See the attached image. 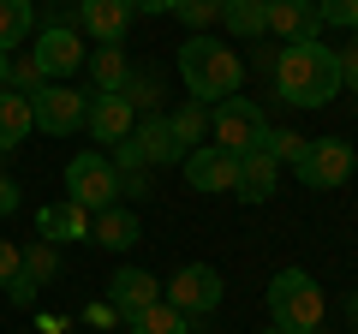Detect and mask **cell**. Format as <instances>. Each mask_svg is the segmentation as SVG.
I'll use <instances>...</instances> for the list:
<instances>
[{
  "label": "cell",
  "mask_w": 358,
  "mask_h": 334,
  "mask_svg": "<svg viewBox=\"0 0 358 334\" xmlns=\"http://www.w3.org/2000/svg\"><path fill=\"white\" fill-rule=\"evenodd\" d=\"M275 96L287 108H329L341 96V54L322 42H287L275 54Z\"/></svg>",
  "instance_id": "6da1fadb"
},
{
  "label": "cell",
  "mask_w": 358,
  "mask_h": 334,
  "mask_svg": "<svg viewBox=\"0 0 358 334\" xmlns=\"http://www.w3.org/2000/svg\"><path fill=\"white\" fill-rule=\"evenodd\" d=\"M179 78H185V96L209 108V102L239 96L245 60L227 48V42H215V36H185V42H179Z\"/></svg>",
  "instance_id": "7a4b0ae2"
},
{
  "label": "cell",
  "mask_w": 358,
  "mask_h": 334,
  "mask_svg": "<svg viewBox=\"0 0 358 334\" xmlns=\"http://www.w3.org/2000/svg\"><path fill=\"white\" fill-rule=\"evenodd\" d=\"M322 310H329V298H322V286L305 269H281L268 281V317H275L281 334H317Z\"/></svg>",
  "instance_id": "3957f363"
},
{
  "label": "cell",
  "mask_w": 358,
  "mask_h": 334,
  "mask_svg": "<svg viewBox=\"0 0 358 334\" xmlns=\"http://www.w3.org/2000/svg\"><path fill=\"white\" fill-rule=\"evenodd\" d=\"M263 131H268V114L251 96H227V102H215V114H209V138L227 155H251L257 143H263Z\"/></svg>",
  "instance_id": "277c9868"
},
{
  "label": "cell",
  "mask_w": 358,
  "mask_h": 334,
  "mask_svg": "<svg viewBox=\"0 0 358 334\" xmlns=\"http://www.w3.org/2000/svg\"><path fill=\"white\" fill-rule=\"evenodd\" d=\"M30 60H36V72L48 78V84H66V78L90 60L84 36H78V13H72V18H54V24H42V30H36V48H30Z\"/></svg>",
  "instance_id": "5b68a950"
},
{
  "label": "cell",
  "mask_w": 358,
  "mask_h": 334,
  "mask_svg": "<svg viewBox=\"0 0 358 334\" xmlns=\"http://www.w3.org/2000/svg\"><path fill=\"white\" fill-rule=\"evenodd\" d=\"M66 197H72L78 209H90V215H102V209L120 197V173H114V161H108L102 150L72 155V161H66Z\"/></svg>",
  "instance_id": "8992f818"
},
{
  "label": "cell",
  "mask_w": 358,
  "mask_h": 334,
  "mask_svg": "<svg viewBox=\"0 0 358 334\" xmlns=\"http://www.w3.org/2000/svg\"><path fill=\"white\" fill-rule=\"evenodd\" d=\"M352 167H358V155H352V143H346V138H305L293 173L310 185V191H334V185L352 180Z\"/></svg>",
  "instance_id": "52a82bcc"
},
{
  "label": "cell",
  "mask_w": 358,
  "mask_h": 334,
  "mask_svg": "<svg viewBox=\"0 0 358 334\" xmlns=\"http://www.w3.org/2000/svg\"><path fill=\"white\" fill-rule=\"evenodd\" d=\"M84 114H90V96L72 90V84H42V90H30V119H36V131H48V138L78 131Z\"/></svg>",
  "instance_id": "ba28073f"
},
{
  "label": "cell",
  "mask_w": 358,
  "mask_h": 334,
  "mask_svg": "<svg viewBox=\"0 0 358 334\" xmlns=\"http://www.w3.org/2000/svg\"><path fill=\"white\" fill-rule=\"evenodd\" d=\"M162 298H167L185 322H192V317H209V310H221V275L209 269V263H185V269L162 286Z\"/></svg>",
  "instance_id": "9c48e42d"
},
{
  "label": "cell",
  "mask_w": 358,
  "mask_h": 334,
  "mask_svg": "<svg viewBox=\"0 0 358 334\" xmlns=\"http://www.w3.org/2000/svg\"><path fill=\"white\" fill-rule=\"evenodd\" d=\"M179 167H185V185H192V191H233V185H239V155L215 150V143H197Z\"/></svg>",
  "instance_id": "30bf717a"
},
{
  "label": "cell",
  "mask_w": 358,
  "mask_h": 334,
  "mask_svg": "<svg viewBox=\"0 0 358 334\" xmlns=\"http://www.w3.org/2000/svg\"><path fill=\"white\" fill-rule=\"evenodd\" d=\"M322 18H317V0H268V30L263 36H275L287 48V42H317Z\"/></svg>",
  "instance_id": "8fae6325"
},
{
  "label": "cell",
  "mask_w": 358,
  "mask_h": 334,
  "mask_svg": "<svg viewBox=\"0 0 358 334\" xmlns=\"http://www.w3.org/2000/svg\"><path fill=\"white\" fill-rule=\"evenodd\" d=\"M108 305H114V317H120V322H131L138 310L162 305V281H155L150 269H120L114 281H108Z\"/></svg>",
  "instance_id": "7c38bea8"
},
{
  "label": "cell",
  "mask_w": 358,
  "mask_h": 334,
  "mask_svg": "<svg viewBox=\"0 0 358 334\" xmlns=\"http://www.w3.org/2000/svg\"><path fill=\"white\" fill-rule=\"evenodd\" d=\"M131 143H138L143 167H179V161H185V150H179L173 126H167V114H150V119H138V126H131Z\"/></svg>",
  "instance_id": "4fadbf2b"
},
{
  "label": "cell",
  "mask_w": 358,
  "mask_h": 334,
  "mask_svg": "<svg viewBox=\"0 0 358 334\" xmlns=\"http://www.w3.org/2000/svg\"><path fill=\"white\" fill-rule=\"evenodd\" d=\"M131 0H78V30H90L96 42H120L131 30Z\"/></svg>",
  "instance_id": "5bb4252c"
},
{
  "label": "cell",
  "mask_w": 358,
  "mask_h": 334,
  "mask_svg": "<svg viewBox=\"0 0 358 334\" xmlns=\"http://www.w3.org/2000/svg\"><path fill=\"white\" fill-rule=\"evenodd\" d=\"M84 126H90V138H96V143H126L131 126H138V114L126 108V96H90Z\"/></svg>",
  "instance_id": "9a60e30c"
},
{
  "label": "cell",
  "mask_w": 358,
  "mask_h": 334,
  "mask_svg": "<svg viewBox=\"0 0 358 334\" xmlns=\"http://www.w3.org/2000/svg\"><path fill=\"white\" fill-rule=\"evenodd\" d=\"M90 221H96V215H90V209H78L72 197L36 209V233H42L48 245H60V239H90Z\"/></svg>",
  "instance_id": "2e32d148"
},
{
  "label": "cell",
  "mask_w": 358,
  "mask_h": 334,
  "mask_svg": "<svg viewBox=\"0 0 358 334\" xmlns=\"http://www.w3.org/2000/svg\"><path fill=\"white\" fill-rule=\"evenodd\" d=\"M275 185H281V161H268L263 150L239 155V185H233V191H239L245 203H268V197H275Z\"/></svg>",
  "instance_id": "e0dca14e"
},
{
  "label": "cell",
  "mask_w": 358,
  "mask_h": 334,
  "mask_svg": "<svg viewBox=\"0 0 358 334\" xmlns=\"http://www.w3.org/2000/svg\"><path fill=\"white\" fill-rule=\"evenodd\" d=\"M90 239L102 245V251H131V245L143 239V227H138V215H131V209H120V203H108L102 215L90 221Z\"/></svg>",
  "instance_id": "ac0fdd59"
},
{
  "label": "cell",
  "mask_w": 358,
  "mask_h": 334,
  "mask_svg": "<svg viewBox=\"0 0 358 334\" xmlns=\"http://www.w3.org/2000/svg\"><path fill=\"white\" fill-rule=\"evenodd\" d=\"M90 78H96V96H120L126 90V78H131V60L120 42H102V48H90Z\"/></svg>",
  "instance_id": "d6986e66"
},
{
  "label": "cell",
  "mask_w": 358,
  "mask_h": 334,
  "mask_svg": "<svg viewBox=\"0 0 358 334\" xmlns=\"http://www.w3.org/2000/svg\"><path fill=\"white\" fill-rule=\"evenodd\" d=\"M30 131H36V119H30V96L0 90V155H13Z\"/></svg>",
  "instance_id": "ffe728a7"
},
{
  "label": "cell",
  "mask_w": 358,
  "mask_h": 334,
  "mask_svg": "<svg viewBox=\"0 0 358 334\" xmlns=\"http://www.w3.org/2000/svg\"><path fill=\"white\" fill-rule=\"evenodd\" d=\"M221 24H227L233 36L257 42L268 30V0H221Z\"/></svg>",
  "instance_id": "44dd1931"
},
{
  "label": "cell",
  "mask_w": 358,
  "mask_h": 334,
  "mask_svg": "<svg viewBox=\"0 0 358 334\" xmlns=\"http://www.w3.org/2000/svg\"><path fill=\"white\" fill-rule=\"evenodd\" d=\"M30 30H36V0H0V48H18Z\"/></svg>",
  "instance_id": "7402d4cb"
},
{
  "label": "cell",
  "mask_w": 358,
  "mask_h": 334,
  "mask_svg": "<svg viewBox=\"0 0 358 334\" xmlns=\"http://www.w3.org/2000/svg\"><path fill=\"white\" fill-rule=\"evenodd\" d=\"M167 126H173L179 150L192 155L197 143H203V131H209V108H203V102H185V108H173V114H167Z\"/></svg>",
  "instance_id": "603a6c76"
},
{
  "label": "cell",
  "mask_w": 358,
  "mask_h": 334,
  "mask_svg": "<svg viewBox=\"0 0 358 334\" xmlns=\"http://www.w3.org/2000/svg\"><path fill=\"white\" fill-rule=\"evenodd\" d=\"M126 328H131V334H192V322H185V317H179V310H173V305L162 298V305L138 310V317H131Z\"/></svg>",
  "instance_id": "cb8c5ba5"
},
{
  "label": "cell",
  "mask_w": 358,
  "mask_h": 334,
  "mask_svg": "<svg viewBox=\"0 0 358 334\" xmlns=\"http://www.w3.org/2000/svg\"><path fill=\"white\" fill-rule=\"evenodd\" d=\"M120 96H126V108H131L138 119L162 114V78H150V72H131V78H126V90H120Z\"/></svg>",
  "instance_id": "d4e9b609"
},
{
  "label": "cell",
  "mask_w": 358,
  "mask_h": 334,
  "mask_svg": "<svg viewBox=\"0 0 358 334\" xmlns=\"http://www.w3.org/2000/svg\"><path fill=\"white\" fill-rule=\"evenodd\" d=\"M24 275H30V281H36V286H48L54 275H60V251H54L48 239H36V245H30V251H24Z\"/></svg>",
  "instance_id": "484cf974"
},
{
  "label": "cell",
  "mask_w": 358,
  "mask_h": 334,
  "mask_svg": "<svg viewBox=\"0 0 358 334\" xmlns=\"http://www.w3.org/2000/svg\"><path fill=\"white\" fill-rule=\"evenodd\" d=\"M257 150H263L268 161H281V167H293V161H299V150H305V138H299V131H275V126H268V131H263V143H257Z\"/></svg>",
  "instance_id": "4316f807"
},
{
  "label": "cell",
  "mask_w": 358,
  "mask_h": 334,
  "mask_svg": "<svg viewBox=\"0 0 358 334\" xmlns=\"http://www.w3.org/2000/svg\"><path fill=\"white\" fill-rule=\"evenodd\" d=\"M173 18H185L192 36H203V30L221 18V0H173Z\"/></svg>",
  "instance_id": "83f0119b"
},
{
  "label": "cell",
  "mask_w": 358,
  "mask_h": 334,
  "mask_svg": "<svg viewBox=\"0 0 358 334\" xmlns=\"http://www.w3.org/2000/svg\"><path fill=\"white\" fill-rule=\"evenodd\" d=\"M42 84H48V78L36 72V60H30V54H24V60H13V66H6V90L30 96V90H42Z\"/></svg>",
  "instance_id": "f1b7e54d"
},
{
  "label": "cell",
  "mask_w": 358,
  "mask_h": 334,
  "mask_svg": "<svg viewBox=\"0 0 358 334\" xmlns=\"http://www.w3.org/2000/svg\"><path fill=\"white\" fill-rule=\"evenodd\" d=\"M317 18H322V24H346V30H358V0H317Z\"/></svg>",
  "instance_id": "f546056e"
},
{
  "label": "cell",
  "mask_w": 358,
  "mask_h": 334,
  "mask_svg": "<svg viewBox=\"0 0 358 334\" xmlns=\"http://www.w3.org/2000/svg\"><path fill=\"white\" fill-rule=\"evenodd\" d=\"M18 269H24V251H18L13 239H0V286H13Z\"/></svg>",
  "instance_id": "4dcf8cb0"
},
{
  "label": "cell",
  "mask_w": 358,
  "mask_h": 334,
  "mask_svg": "<svg viewBox=\"0 0 358 334\" xmlns=\"http://www.w3.org/2000/svg\"><path fill=\"white\" fill-rule=\"evenodd\" d=\"M6 293H13V305H36V281H30L24 269H18V281L6 286Z\"/></svg>",
  "instance_id": "1f68e13d"
},
{
  "label": "cell",
  "mask_w": 358,
  "mask_h": 334,
  "mask_svg": "<svg viewBox=\"0 0 358 334\" xmlns=\"http://www.w3.org/2000/svg\"><path fill=\"white\" fill-rule=\"evenodd\" d=\"M341 90H358V48L341 54Z\"/></svg>",
  "instance_id": "d6a6232c"
},
{
  "label": "cell",
  "mask_w": 358,
  "mask_h": 334,
  "mask_svg": "<svg viewBox=\"0 0 358 334\" xmlns=\"http://www.w3.org/2000/svg\"><path fill=\"white\" fill-rule=\"evenodd\" d=\"M13 209H18V185L0 173V215H13Z\"/></svg>",
  "instance_id": "836d02e7"
},
{
  "label": "cell",
  "mask_w": 358,
  "mask_h": 334,
  "mask_svg": "<svg viewBox=\"0 0 358 334\" xmlns=\"http://www.w3.org/2000/svg\"><path fill=\"white\" fill-rule=\"evenodd\" d=\"M131 13H150V18H162V13H173V0H131Z\"/></svg>",
  "instance_id": "e575fe53"
},
{
  "label": "cell",
  "mask_w": 358,
  "mask_h": 334,
  "mask_svg": "<svg viewBox=\"0 0 358 334\" xmlns=\"http://www.w3.org/2000/svg\"><path fill=\"white\" fill-rule=\"evenodd\" d=\"M6 66H13V60H6V48H0V90H6Z\"/></svg>",
  "instance_id": "d590c367"
},
{
  "label": "cell",
  "mask_w": 358,
  "mask_h": 334,
  "mask_svg": "<svg viewBox=\"0 0 358 334\" xmlns=\"http://www.w3.org/2000/svg\"><path fill=\"white\" fill-rule=\"evenodd\" d=\"M346 317H352V322H358V293H352V298H346Z\"/></svg>",
  "instance_id": "8d00e7d4"
},
{
  "label": "cell",
  "mask_w": 358,
  "mask_h": 334,
  "mask_svg": "<svg viewBox=\"0 0 358 334\" xmlns=\"http://www.w3.org/2000/svg\"><path fill=\"white\" fill-rule=\"evenodd\" d=\"M263 334H281V328H275V322H268V328H263Z\"/></svg>",
  "instance_id": "74e56055"
},
{
  "label": "cell",
  "mask_w": 358,
  "mask_h": 334,
  "mask_svg": "<svg viewBox=\"0 0 358 334\" xmlns=\"http://www.w3.org/2000/svg\"><path fill=\"white\" fill-rule=\"evenodd\" d=\"M352 48H358V30H352Z\"/></svg>",
  "instance_id": "f35d334b"
},
{
  "label": "cell",
  "mask_w": 358,
  "mask_h": 334,
  "mask_svg": "<svg viewBox=\"0 0 358 334\" xmlns=\"http://www.w3.org/2000/svg\"><path fill=\"white\" fill-rule=\"evenodd\" d=\"M60 334H72V328H60Z\"/></svg>",
  "instance_id": "ab89813d"
}]
</instances>
